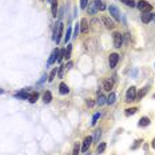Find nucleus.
Segmentation results:
<instances>
[{
  "mask_svg": "<svg viewBox=\"0 0 155 155\" xmlns=\"http://www.w3.org/2000/svg\"><path fill=\"white\" fill-rule=\"evenodd\" d=\"M63 31H64V26H63V23H59L58 27H55V31H54V40L56 42V44L60 43V39L63 36Z\"/></svg>",
  "mask_w": 155,
  "mask_h": 155,
  "instance_id": "nucleus-1",
  "label": "nucleus"
},
{
  "mask_svg": "<svg viewBox=\"0 0 155 155\" xmlns=\"http://www.w3.org/2000/svg\"><path fill=\"white\" fill-rule=\"evenodd\" d=\"M136 7L139 8V11H142V12L152 11V5L148 3V1H146V0H139V1L136 3Z\"/></svg>",
  "mask_w": 155,
  "mask_h": 155,
  "instance_id": "nucleus-2",
  "label": "nucleus"
},
{
  "mask_svg": "<svg viewBox=\"0 0 155 155\" xmlns=\"http://www.w3.org/2000/svg\"><path fill=\"white\" fill-rule=\"evenodd\" d=\"M113 40H114V47L115 48H120V47L123 46V35L120 32H114Z\"/></svg>",
  "mask_w": 155,
  "mask_h": 155,
  "instance_id": "nucleus-3",
  "label": "nucleus"
},
{
  "mask_svg": "<svg viewBox=\"0 0 155 155\" xmlns=\"http://www.w3.org/2000/svg\"><path fill=\"white\" fill-rule=\"evenodd\" d=\"M136 99V87L131 86L126 92V102H132Z\"/></svg>",
  "mask_w": 155,
  "mask_h": 155,
  "instance_id": "nucleus-4",
  "label": "nucleus"
},
{
  "mask_svg": "<svg viewBox=\"0 0 155 155\" xmlns=\"http://www.w3.org/2000/svg\"><path fill=\"white\" fill-rule=\"evenodd\" d=\"M118 62H119V55L118 54H111L108 56V63H110V68H115L116 64H118Z\"/></svg>",
  "mask_w": 155,
  "mask_h": 155,
  "instance_id": "nucleus-5",
  "label": "nucleus"
},
{
  "mask_svg": "<svg viewBox=\"0 0 155 155\" xmlns=\"http://www.w3.org/2000/svg\"><path fill=\"white\" fill-rule=\"evenodd\" d=\"M59 52L60 51L58 50V48H55L52 52H51V55H50V59H48V62H47V64L48 66H51V64H54L56 60H58V58H59Z\"/></svg>",
  "mask_w": 155,
  "mask_h": 155,
  "instance_id": "nucleus-6",
  "label": "nucleus"
},
{
  "mask_svg": "<svg viewBox=\"0 0 155 155\" xmlns=\"http://www.w3.org/2000/svg\"><path fill=\"white\" fill-rule=\"evenodd\" d=\"M92 136H86L84 140H83V146H82V151L83 152H87L88 151L90 146H91V143H92Z\"/></svg>",
  "mask_w": 155,
  "mask_h": 155,
  "instance_id": "nucleus-7",
  "label": "nucleus"
},
{
  "mask_svg": "<svg viewBox=\"0 0 155 155\" xmlns=\"http://www.w3.org/2000/svg\"><path fill=\"white\" fill-rule=\"evenodd\" d=\"M108 12L111 13V16H113V18L116 20V22H119V20H120L119 9H118V8H116L115 5H110V7H108Z\"/></svg>",
  "mask_w": 155,
  "mask_h": 155,
  "instance_id": "nucleus-8",
  "label": "nucleus"
},
{
  "mask_svg": "<svg viewBox=\"0 0 155 155\" xmlns=\"http://www.w3.org/2000/svg\"><path fill=\"white\" fill-rule=\"evenodd\" d=\"M154 18H155V15L152 13L151 11H150V12H143V13H142V22H143L144 24L150 23V22H151Z\"/></svg>",
  "mask_w": 155,
  "mask_h": 155,
  "instance_id": "nucleus-9",
  "label": "nucleus"
},
{
  "mask_svg": "<svg viewBox=\"0 0 155 155\" xmlns=\"http://www.w3.org/2000/svg\"><path fill=\"white\" fill-rule=\"evenodd\" d=\"M102 23L104 24L107 28H110V30H113V28L115 27V23H114L113 20L110 19L108 16H102Z\"/></svg>",
  "mask_w": 155,
  "mask_h": 155,
  "instance_id": "nucleus-10",
  "label": "nucleus"
},
{
  "mask_svg": "<svg viewBox=\"0 0 155 155\" xmlns=\"http://www.w3.org/2000/svg\"><path fill=\"white\" fill-rule=\"evenodd\" d=\"M80 32L82 34H87L88 32V20L86 18H83L80 20Z\"/></svg>",
  "mask_w": 155,
  "mask_h": 155,
  "instance_id": "nucleus-11",
  "label": "nucleus"
},
{
  "mask_svg": "<svg viewBox=\"0 0 155 155\" xmlns=\"http://www.w3.org/2000/svg\"><path fill=\"white\" fill-rule=\"evenodd\" d=\"M114 87V80L113 79H107V80L103 82V90H106V91H111Z\"/></svg>",
  "mask_w": 155,
  "mask_h": 155,
  "instance_id": "nucleus-12",
  "label": "nucleus"
},
{
  "mask_svg": "<svg viewBox=\"0 0 155 155\" xmlns=\"http://www.w3.org/2000/svg\"><path fill=\"white\" fill-rule=\"evenodd\" d=\"M59 92L62 94V95H67V94L70 92L68 86H67L66 83H60V84H59Z\"/></svg>",
  "mask_w": 155,
  "mask_h": 155,
  "instance_id": "nucleus-13",
  "label": "nucleus"
},
{
  "mask_svg": "<svg viewBox=\"0 0 155 155\" xmlns=\"http://www.w3.org/2000/svg\"><path fill=\"white\" fill-rule=\"evenodd\" d=\"M94 4H95L96 9H99V11H104L106 9V4L103 0H94Z\"/></svg>",
  "mask_w": 155,
  "mask_h": 155,
  "instance_id": "nucleus-14",
  "label": "nucleus"
},
{
  "mask_svg": "<svg viewBox=\"0 0 155 155\" xmlns=\"http://www.w3.org/2000/svg\"><path fill=\"white\" fill-rule=\"evenodd\" d=\"M147 92H148V86H146L143 90H140L139 92L136 94V99H135V100H140L142 98H144V95H146Z\"/></svg>",
  "mask_w": 155,
  "mask_h": 155,
  "instance_id": "nucleus-15",
  "label": "nucleus"
},
{
  "mask_svg": "<svg viewBox=\"0 0 155 155\" xmlns=\"http://www.w3.org/2000/svg\"><path fill=\"white\" fill-rule=\"evenodd\" d=\"M15 98L16 99H28L30 98V95H28V92H27V90L26 91H20V92H18V94H15Z\"/></svg>",
  "mask_w": 155,
  "mask_h": 155,
  "instance_id": "nucleus-16",
  "label": "nucleus"
},
{
  "mask_svg": "<svg viewBox=\"0 0 155 155\" xmlns=\"http://www.w3.org/2000/svg\"><path fill=\"white\" fill-rule=\"evenodd\" d=\"M138 126H139V127H147V126H150V119H148L147 116H143V118L139 120Z\"/></svg>",
  "mask_w": 155,
  "mask_h": 155,
  "instance_id": "nucleus-17",
  "label": "nucleus"
},
{
  "mask_svg": "<svg viewBox=\"0 0 155 155\" xmlns=\"http://www.w3.org/2000/svg\"><path fill=\"white\" fill-rule=\"evenodd\" d=\"M51 4H52V7H51V9H52V16L56 18V15H58V0H51Z\"/></svg>",
  "mask_w": 155,
  "mask_h": 155,
  "instance_id": "nucleus-18",
  "label": "nucleus"
},
{
  "mask_svg": "<svg viewBox=\"0 0 155 155\" xmlns=\"http://www.w3.org/2000/svg\"><path fill=\"white\" fill-rule=\"evenodd\" d=\"M96 103H98L99 106L104 104V103H107V98H106L103 94H98V100H96Z\"/></svg>",
  "mask_w": 155,
  "mask_h": 155,
  "instance_id": "nucleus-19",
  "label": "nucleus"
},
{
  "mask_svg": "<svg viewBox=\"0 0 155 155\" xmlns=\"http://www.w3.org/2000/svg\"><path fill=\"white\" fill-rule=\"evenodd\" d=\"M51 100H52V94H51L50 91H46L44 95H43V102H44V103H50Z\"/></svg>",
  "mask_w": 155,
  "mask_h": 155,
  "instance_id": "nucleus-20",
  "label": "nucleus"
},
{
  "mask_svg": "<svg viewBox=\"0 0 155 155\" xmlns=\"http://www.w3.org/2000/svg\"><path fill=\"white\" fill-rule=\"evenodd\" d=\"M38 99H39V94L38 92H34V94H31V95H30V98H28V102H30V103H35Z\"/></svg>",
  "mask_w": 155,
  "mask_h": 155,
  "instance_id": "nucleus-21",
  "label": "nucleus"
},
{
  "mask_svg": "<svg viewBox=\"0 0 155 155\" xmlns=\"http://www.w3.org/2000/svg\"><path fill=\"white\" fill-rule=\"evenodd\" d=\"M115 99H116V95L114 92H110V95H108V98H107V103L108 104H114L115 103Z\"/></svg>",
  "mask_w": 155,
  "mask_h": 155,
  "instance_id": "nucleus-22",
  "label": "nucleus"
},
{
  "mask_svg": "<svg viewBox=\"0 0 155 155\" xmlns=\"http://www.w3.org/2000/svg\"><path fill=\"white\" fill-rule=\"evenodd\" d=\"M71 34H72V28L68 27V28H67L66 35H64V42H66V43L70 42V39H71Z\"/></svg>",
  "mask_w": 155,
  "mask_h": 155,
  "instance_id": "nucleus-23",
  "label": "nucleus"
},
{
  "mask_svg": "<svg viewBox=\"0 0 155 155\" xmlns=\"http://www.w3.org/2000/svg\"><path fill=\"white\" fill-rule=\"evenodd\" d=\"M87 8H88V11H90V13H91V15H95V13H96V7H95V4L94 3H91V4H88V5H87Z\"/></svg>",
  "mask_w": 155,
  "mask_h": 155,
  "instance_id": "nucleus-24",
  "label": "nucleus"
},
{
  "mask_svg": "<svg viewBox=\"0 0 155 155\" xmlns=\"http://www.w3.org/2000/svg\"><path fill=\"white\" fill-rule=\"evenodd\" d=\"M106 146H107L106 143H100V144H98V148H96V152H98V154H102V152H104Z\"/></svg>",
  "mask_w": 155,
  "mask_h": 155,
  "instance_id": "nucleus-25",
  "label": "nucleus"
},
{
  "mask_svg": "<svg viewBox=\"0 0 155 155\" xmlns=\"http://www.w3.org/2000/svg\"><path fill=\"white\" fill-rule=\"evenodd\" d=\"M122 3H124L126 5H128V7H136V3L134 1V0H120Z\"/></svg>",
  "mask_w": 155,
  "mask_h": 155,
  "instance_id": "nucleus-26",
  "label": "nucleus"
},
{
  "mask_svg": "<svg viewBox=\"0 0 155 155\" xmlns=\"http://www.w3.org/2000/svg\"><path fill=\"white\" fill-rule=\"evenodd\" d=\"M79 154H80V144H79V143H75L74 151H72V155H79Z\"/></svg>",
  "mask_w": 155,
  "mask_h": 155,
  "instance_id": "nucleus-27",
  "label": "nucleus"
},
{
  "mask_svg": "<svg viewBox=\"0 0 155 155\" xmlns=\"http://www.w3.org/2000/svg\"><path fill=\"white\" fill-rule=\"evenodd\" d=\"M136 111H138V108H136V107H131V108H127L126 110V115H134V114L136 113Z\"/></svg>",
  "mask_w": 155,
  "mask_h": 155,
  "instance_id": "nucleus-28",
  "label": "nucleus"
},
{
  "mask_svg": "<svg viewBox=\"0 0 155 155\" xmlns=\"http://www.w3.org/2000/svg\"><path fill=\"white\" fill-rule=\"evenodd\" d=\"M71 50H72V47H71V44H67L66 56H64V58H66V59H70V58H71Z\"/></svg>",
  "mask_w": 155,
  "mask_h": 155,
  "instance_id": "nucleus-29",
  "label": "nucleus"
},
{
  "mask_svg": "<svg viewBox=\"0 0 155 155\" xmlns=\"http://www.w3.org/2000/svg\"><path fill=\"white\" fill-rule=\"evenodd\" d=\"M99 118H100V113H96V114H95V115L92 116V120H91V124H92V126H94V124H95V123H96V122H98V119H99Z\"/></svg>",
  "mask_w": 155,
  "mask_h": 155,
  "instance_id": "nucleus-30",
  "label": "nucleus"
},
{
  "mask_svg": "<svg viewBox=\"0 0 155 155\" xmlns=\"http://www.w3.org/2000/svg\"><path fill=\"white\" fill-rule=\"evenodd\" d=\"M56 72H58V70L56 68H54V70L51 71V74H50V78H48V82H52L55 79V75H56Z\"/></svg>",
  "mask_w": 155,
  "mask_h": 155,
  "instance_id": "nucleus-31",
  "label": "nucleus"
},
{
  "mask_svg": "<svg viewBox=\"0 0 155 155\" xmlns=\"http://www.w3.org/2000/svg\"><path fill=\"white\" fill-rule=\"evenodd\" d=\"M79 32H80V23H75V35L74 36H78L79 35Z\"/></svg>",
  "mask_w": 155,
  "mask_h": 155,
  "instance_id": "nucleus-32",
  "label": "nucleus"
},
{
  "mask_svg": "<svg viewBox=\"0 0 155 155\" xmlns=\"http://www.w3.org/2000/svg\"><path fill=\"white\" fill-rule=\"evenodd\" d=\"M88 5V0H80V8L82 9H86Z\"/></svg>",
  "mask_w": 155,
  "mask_h": 155,
  "instance_id": "nucleus-33",
  "label": "nucleus"
},
{
  "mask_svg": "<svg viewBox=\"0 0 155 155\" xmlns=\"http://www.w3.org/2000/svg\"><path fill=\"white\" fill-rule=\"evenodd\" d=\"M99 138H100V130H98V131L95 132V136H92V140L98 142V140H99Z\"/></svg>",
  "mask_w": 155,
  "mask_h": 155,
  "instance_id": "nucleus-34",
  "label": "nucleus"
},
{
  "mask_svg": "<svg viewBox=\"0 0 155 155\" xmlns=\"http://www.w3.org/2000/svg\"><path fill=\"white\" fill-rule=\"evenodd\" d=\"M142 142H143V140H142V139H138V140H135V144H134V146H132L131 148H132V150H135V148L138 147V146H139V144L142 143Z\"/></svg>",
  "mask_w": 155,
  "mask_h": 155,
  "instance_id": "nucleus-35",
  "label": "nucleus"
},
{
  "mask_svg": "<svg viewBox=\"0 0 155 155\" xmlns=\"http://www.w3.org/2000/svg\"><path fill=\"white\" fill-rule=\"evenodd\" d=\"M66 68H67V70H70V68H72V62H68V63H67Z\"/></svg>",
  "mask_w": 155,
  "mask_h": 155,
  "instance_id": "nucleus-36",
  "label": "nucleus"
},
{
  "mask_svg": "<svg viewBox=\"0 0 155 155\" xmlns=\"http://www.w3.org/2000/svg\"><path fill=\"white\" fill-rule=\"evenodd\" d=\"M152 147H154V148H155V139H154V140H152Z\"/></svg>",
  "mask_w": 155,
  "mask_h": 155,
  "instance_id": "nucleus-37",
  "label": "nucleus"
},
{
  "mask_svg": "<svg viewBox=\"0 0 155 155\" xmlns=\"http://www.w3.org/2000/svg\"><path fill=\"white\" fill-rule=\"evenodd\" d=\"M4 91H3V88H0V95H1V94H3Z\"/></svg>",
  "mask_w": 155,
  "mask_h": 155,
  "instance_id": "nucleus-38",
  "label": "nucleus"
},
{
  "mask_svg": "<svg viewBox=\"0 0 155 155\" xmlns=\"http://www.w3.org/2000/svg\"><path fill=\"white\" fill-rule=\"evenodd\" d=\"M47 1H51V0H47Z\"/></svg>",
  "mask_w": 155,
  "mask_h": 155,
  "instance_id": "nucleus-39",
  "label": "nucleus"
},
{
  "mask_svg": "<svg viewBox=\"0 0 155 155\" xmlns=\"http://www.w3.org/2000/svg\"><path fill=\"white\" fill-rule=\"evenodd\" d=\"M86 155H90V154H86Z\"/></svg>",
  "mask_w": 155,
  "mask_h": 155,
  "instance_id": "nucleus-40",
  "label": "nucleus"
},
{
  "mask_svg": "<svg viewBox=\"0 0 155 155\" xmlns=\"http://www.w3.org/2000/svg\"><path fill=\"white\" fill-rule=\"evenodd\" d=\"M154 98H155V95H154Z\"/></svg>",
  "mask_w": 155,
  "mask_h": 155,
  "instance_id": "nucleus-41",
  "label": "nucleus"
}]
</instances>
